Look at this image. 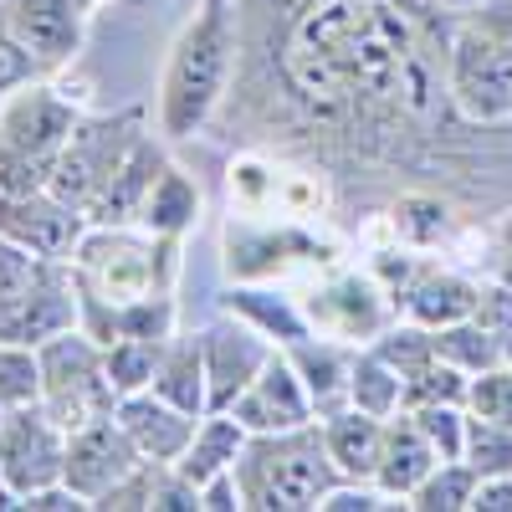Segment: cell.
<instances>
[{"label":"cell","instance_id":"cell-29","mask_svg":"<svg viewBox=\"0 0 512 512\" xmlns=\"http://www.w3.org/2000/svg\"><path fill=\"white\" fill-rule=\"evenodd\" d=\"M41 405V354L31 344L0 338V410Z\"/></svg>","mask_w":512,"mask_h":512},{"label":"cell","instance_id":"cell-31","mask_svg":"<svg viewBox=\"0 0 512 512\" xmlns=\"http://www.w3.org/2000/svg\"><path fill=\"white\" fill-rule=\"evenodd\" d=\"M410 420L425 431L441 461H461L466 446V405H410Z\"/></svg>","mask_w":512,"mask_h":512},{"label":"cell","instance_id":"cell-25","mask_svg":"<svg viewBox=\"0 0 512 512\" xmlns=\"http://www.w3.org/2000/svg\"><path fill=\"white\" fill-rule=\"evenodd\" d=\"M349 405L364 410V415H379V420H390L405 410V379L400 369L384 359L374 344L364 354H354V369H349Z\"/></svg>","mask_w":512,"mask_h":512},{"label":"cell","instance_id":"cell-20","mask_svg":"<svg viewBox=\"0 0 512 512\" xmlns=\"http://www.w3.org/2000/svg\"><path fill=\"white\" fill-rule=\"evenodd\" d=\"M246 441H251V431H246L231 410H205L200 425H195V436H190V446L180 451V461H169V466H175L185 482L205 487L210 477L231 472L236 456L246 451Z\"/></svg>","mask_w":512,"mask_h":512},{"label":"cell","instance_id":"cell-12","mask_svg":"<svg viewBox=\"0 0 512 512\" xmlns=\"http://www.w3.org/2000/svg\"><path fill=\"white\" fill-rule=\"evenodd\" d=\"M88 231V216L57 200L52 190L36 195H0V236L16 241L21 251L41 256V262H72V251Z\"/></svg>","mask_w":512,"mask_h":512},{"label":"cell","instance_id":"cell-35","mask_svg":"<svg viewBox=\"0 0 512 512\" xmlns=\"http://www.w3.org/2000/svg\"><path fill=\"white\" fill-rule=\"evenodd\" d=\"M262 297H267V292H231V308H241V313H251V318H262L267 333H277L282 344H303V338L313 333L308 313H292L287 303H262Z\"/></svg>","mask_w":512,"mask_h":512},{"label":"cell","instance_id":"cell-5","mask_svg":"<svg viewBox=\"0 0 512 512\" xmlns=\"http://www.w3.org/2000/svg\"><path fill=\"white\" fill-rule=\"evenodd\" d=\"M231 57H236V31L226 21V11H200L180 41L169 52L164 67V88H159V134L164 139H190L205 128V118L216 113L226 77H231Z\"/></svg>","mask_w":512,"mask_h":512},{"label":"cell","instance_id":"cell-38","mask_svg":"<svg viewBox=\"0 0 512 512\" xmlns=\"http://www.w3.org/2000/svg\"><path fill=\"white\" fill-rule=\"evenodd\" d=\"M16 507H26V512H88L93 502H88V497H77L67 482H52V487H41V492L21 497Z\"/></svg>","mask_w":512,"mask_h":512},{"label":"cell","instance_id":"cell-39","mask_svg":"<svg viewBox=\"0 0 512 512\" xmlns=\"http://www.w3.org/2000/svg\"><path fill=\"white\" fill-rule=\"evenodd\" d=\"M472 512H512V472H497V477H477V497H472Z\"/></svg>","mask_w":512,"mask_h":512},{"label":"cell","instance_id":"cell-1","mask_svg":"<svg viewBox=\"0 0 512 512\" xmlns=\"http://www.w3.org/2000/svg\"><path fill=\"white\" fill-rule=\"evenodd\" d=\"M297 88L308 98H384V93H405L410 88V41L405 21H395L374 0H333V6L313 11L297 26L292 57H287Z\"/></svg>","mask_w":512,"mask_h":512},{"label":"cell","instance_id":"cell-9","mask_svg":"<svg viewBox=\"0 0 512 512\" xmlns=\"http://www.w3.org/2000/svg\"><path fill=\"white\" fill-rule=\"evenodd\" d=\"M67 472V431L47 415V405H16L0 415V482L21 502Z\"/></svg>","mask_w":512,"mask_h":512},{"label":"cell","instance_id":"cell-10","mask_svg":"<svg viewBox=\"0 0 512 512\" xmlns=\"http://www.w3.org/2000/svg\"><path fill=\"white\" fill-rule=\"evenodd\" d=\"M144 461L149 456L118 425V415H103L93 425H82V431H67V472H62V482L98 507L128 472H139Z\"/></svg>","mask_w":512,"mask_h":512},{"label":"cell","instance_id":"cell-16","mask_svg":"<svg viewBox=\"0 0 512 512\" xmlns=\"http://www.w3.org/2000/svg\"><path fill=\"white\" fill-rule=\"evenodd\" d=\"M113 415H118V425L134 436V446H139L149 461H180V451L190 446L195 425H200V415L180 410L175 400H164L159 390L123 395Z\"/></svg>","mask_w":512,"mask_h":512},{"label":"cell","instance_id":"cell-17","mask_svg":"<svg viewBox=\"0 0 512 512\" xmlns=\"http://www.w3.org/2000/svg\"><path fill=\"white\" fill-rule=\"evenodd\" d=\"M164 164H169L164 149L144 134L134 144V154L118 164V175L103 185V195L88 205V226H139V210H144V200H149Z\"/></svg>","mask_w":512,"mask_h":512},{"label":"cell","instance_id":"cell-30","mask_svg":"<svg viewBox=\"0 0 512 512\" xmlns=\"http://www.w3.org/2000/svg\"><path fill=\"white\" fill-rule=\"evenodd\" d=\"M461 461L472 466L477 477H497V472H512V431L497 420H482L466 410V446H461Z\"/></svg>","mask_w":512,"mask_h":512},{"label":"cell","instance_id":"cell-40","mask_svg":"<svg viewBox=\"0 0 512 512\" xmlns=\"http://www.w3.org/2000/svg\"><path fill=\"white\" fill-rule=\"evenodd\" d=\"M200 507L205 512H236L241 507V487H236V472H221L200 487Z\"/></svg>","mask_w":512,"mask_h":512},{"label":"cell","instance_id":"cell-21","mask_svg":"<svg viewBox=\"0 0 512 512\" xmlns=\"http://www.w3.org/2000/svg\"><path fill=\"white\" fill-rule=\"evenodd\" d=\"M323 441H328V456H333L344 482H374L379 456H384V420L379 415H364L354 405L338 410L323 420Z\"/></svg>","mask_w":512,"mask_h":512},{"label":"cell","instance_id":"cell-28","mask_svg":"<svg viewBox=\"0 0 512 512\" xmlns=\"http://www.w3.org/2000/svg\"><path fill=\"white\" fill-rule=\"evenodd\" d=\"M477 497V472L466 461H436L431 466V477H425L405 507L415 512H461V507H472Z\"/></svg>","mask_w":512,"mask_h":512},{"label":"cell","instance_id":"cell-11","mask_svg":"<svg viewBox=\"0 0 512 512\" xmlns=\"http://www.w3.org/2000/svg\"><path fill=\"white\" fill-rule=\"evenodd\" d=\"M0 21L41 72H62L88 36V0H6Z\"/></svg>","mask_w":512,"mask_h":512},{"label":"cell","instance_id":"cell-14","mask_svg":"<svg viewBox=\"0 0 512 512\" xmlns=\"http://www.w3.org/2000/svg\"><path fill=\"white\" fill-rule=\"evenodd\" d=\"M231 415L246 425L251 436H277V431H297V425H308L318 410H313V395H308L303 374H297L292 354H272L267 369L241 390Z\"/></svg>","mask_w":512,"mask_h":512},{"label":"cell","instance_id":"cell-41","mask_svg":"<svg viewBox=\"0 0 512 512\" xmlns=\"http://www.w3.org/2000/svg\"><path fill=\"white\" fill-rule=\"evenodd\" d=\"M492 282H502V287H512V221L497 231V241H492Z\"/></svg>","mask_w":512,"mask_h":512},{"label":"cell","instance_id":"cell-27","mask_svg":"<svg viewBox=\"0 0 512 512\" xmlns=\"http://www.w3.org/2000/svg\"><path fill=\"white\" fill-rule=\"evenodd\" d=\"M436 333V354L446 364H456L461 374H482V369H497L502 354H497V338L482 328V318H461V323H446V328H431Z\"/></svg>","mask_w":512,"mask_h":512},{"label":"cell","instance_id":"cell-19","mask_svg":"<svg viewBox=\"0 0 512 512\" xmlns=\"http://www.w3.org/2000/svg\"><path fill=\"white\" fill-rule=\"evenodd\" d=\"M436 446L425 441V431L410 420V410L390 415L384 420V456H379V472H374V487L379 492H390L400 507L410 502V492L431 477V466H436Z\"/></svg>","mask_w":512,"mask_h":512},{"label":"cell","instance_id":"cell-6","mask_svg":"<svg viewBox=\"0 0 512 512\" xmlns=\"http://www.w3.org/2000/svg\"><path fill=\"white\" fill-rule=\"evenodd\" d=\"M451 98L472 123L512 118V0H487L456 26Z\"/></svg>","mask_w":512,"mask_h":512},{"label":"cell","instance_id":"cell-13","mask_svg":"<svg viewBox=\"0 0 512 512\" xmlns=\"http://www.w3.org/2000/svg\"><path fill=\"white\" fill-rule=\"evenodd\" d=\"M390 308L395 297L384 292L374 277H359V272H344L323 282L313 297H308V323L323 333V338H349V344H374V338L390 328Z\"/></svg>","mask_w":512,"mask_h":512},{"label":"cell","instance_id":"cell-18","mask_svg":"<svg viewBox=\"0 0 512 512\" xmlns=\"http://www.w3.org/2000/svg\"><path fill=\"white\" fill-rule=\"evenodd\" d=\"M477 297L482 287L466 282L461 272H441V267H420L410 277V287L395 297V313L420 323V328H446V323H461L477 313Z\"/></svg>","mask_w":512,"mask_h":512},{"label":"cell","instance_id":"cell-4","mask_svg":"<svg viewBox=\"0 0 512 512\" xmlns=\"http://www.w3.org/2000/svg\"><path fill=\"white\" fill-rule=\"evenodd\" d=\"M82 108L52 82H21L0 103V195H36L52 185V164L72 139Z\"/></svg>","mask_w":512,"mask_h":512},{"label":"cell","instance_id":"cell-8","mask_svg":"<svg viewBox=\"0 0 512 512\" xmlns=\"http://www.w3.org/2000/svg\"><path fill=\"white\" fill-rule=\"evenodd\" d=\"M139 139H144L139 113H113V118H88L82 113L77 128H72V139L62 144V154L52 164V185L47 190L88 216V205L103 195V185L118 175V164L134 154Z\"/></svg>","mask_w":512,"mask_h":512},{"label":"cell","instance_id":"cell-36","mask_svg":"<svg viewBox=\"0 0 512 512\" xmlns=\"http://www.w3.org/2000/svg\"><path fill=\"white\" fill-rule=\"evenodd\" d=\"M477 318H482V328L497 338L502 364H512V287L487 282V287H482V297H477Z\"/></svg>","mask_w":512,"mask_h":512},{"label":"cell","instance_id":"cell-15","mask_svg":"<svg viewBox=\"0 0 512 512\" xmlns=\"http://www.w3.org/2000/svg\"><path fill=\"white\" fill-rule=\"evenodd\" d=\"M205 344V379H210V410H231L241 400V390L267 369V359L277 354L267 344L262 328H246V323H216L200 333Z\"/></svg>","mask_w":512,"mask_h":512},{"label":"cell","instance_id":"cell-32","mask_svg":"<svg viewBox=\"0 0 512 512\" xmlns=\"http://www.w3.org/2000/svg\"><path fill=\"white\" fill-rule=\"evenodd\" d=\"M36 277H41V256H31V251H21L16 241L0 236V323L21 308V297L31 292Z\"/></svg>","mask_w":512,"mask_h":512},{"label":"cell","instance_id":"cell-3","mask_svg":"<svg viewBox=\"0 0 512 512\" xmlns=\"http://www.w3.org/2000/svg\"><path fill=\"white\" fill-rule=\"evenodd\" d=\"M231 472L241 487V507H256V512H313L344 482L328 456L323 425L313 420L297 425V431L251 436Z\"/></svg>","mask_w":512,"mask_h":512},{"label":"cell","instance_id":"cell-44","mask_svg":"<svg viewBox=\"0 0 512 512\" xmlns=\"http://www.w3.org/2000/svg\"><path fill=\"white\" fill-rule=\"evenodd\" d=\"M88 6H93V0H88Z\"/></svg>","mask_w":512,"mask_h":512},{"label":"cell","instance_id":"cell-37","mask_svg":"<svg viewBox=\"0 0 512 512\" xmlns=\"http://www.w3.org/2000/svg\"><path fill=\"white\" fill-rule=\"evenodd\" d=\"M31 77H41V67L31 62V52L21 47V41L6 31V21H0V98L16 93L21 82H31Z\"/></svg>","mask_w":512,"mask_h":512},{"label":"cell","instance_id":"cell-43","mask_svg":"<svg viewBox=\"0 0 512 512\" xmlns=\"http://www.w3.org/2000/svg\"><path fill=\"white\" fill-rule=\"evenodd\" d=\"M0 415H6V410H0Z\"/></svg>","mask_w":512,"mask_h":512},{"label":"cell","instance_id":"cell-22","mask_svg":"<svg viewBox=\"0 0 512 512\" xmlns=\"http://www.w3.org/2000/svg\"><path fill=\"white\" fill-rule=\"evenodd\" d=\"M292 364H297V374H303V384H308L318 420L349 410V369H354V354L333 349V344H313V333H308L303 344H292Z\"/></svg>","mask_w":512,"mask_h":512},{"label":"cell","instance_id":"cell-42","mask_svg":"<svg viewBox=\"0 0 512 512\" xmlns=\"http://www.w3.org/2000/svg\"><path fill=\"white\" fill-rule=\"evenodd\" d=\"M231 6V0H205V11H226Z\"/></svg>","mask_w":512,"mask_h":512},{"label":"cell","instance_id":"cell-26","mask_svg":"<svg viewBox=\"0 0 512 512\" xmlns=\"http://www.w3.org/2000/svg\"><path fill=\"white\" fill-rule=\"evenodd\" d=\"M164 344L169 338H113V344H103V364H108V379H113L118 400L139 395V390H154Z\"/></svg>","mask_w":512,"mask_h":512},{"label":"cell","instance_id":"cell-23","mask_svg":"<svg viewBox=\"0 0 512 512\" xmlns=\"http://www.w3.org/2000/svg\"><path fill=\"white\" fill-rule=\"evenodd\" d=\"M154 390L164 400H175L180 410H190V415L210 410V379H205V344H200V333L195 338H169V344H164Z\"/></svg>","mask_w":512,"mask_h":512},{"label":"cell","instance_id":"cell-2","mask_svg":"<svg viewBox=\"0 0 512 512\" xmlns=\"http://www.w3.org/2000/svg\"><path fill=\"white\" fill-rule=\"evenodd\" d=\"M180 272V236L134 226H88L72 251L82 308H128L144 297H169Z\"/></svg>","mask_w":512,"mask_h":512},{"label":"cell","instance_id":"cell-33","mask_svg":"<svg viewBox=\"0 0 512 512\" xmlns=\"http://www.w3.org/2000/svg\"><path fill=\"white\" fill-rule=\"evenodd\" d=\"M466 410L482 415V420H497V425H507V431H512V364H497V369L472 374Z\"/></svg>","mask_w":512,"mask_h":512},{"label":"cell","instance_id":"cell-7","mask_svg":"<svg viewBox=\"0 0 512 512\" xmlns=\"http://www.w3.org/2000/svg\"><path fill=\"white\" fill-rule=\"evenodd\" d=\"M36 354H41V405H47V415L62 431H82V425L118 410V390L103 364V344L88 328L52 333Z\"/></svg>","mask_w":512,"mask_h":512},{"label":"cell","instance_id":"cell-24","mask_svg":"<svg viewBox=\"0 0 512 512\" xmlns=\"http://www.w3.org/2000/svg\"><path fill=\"white\" fill-rule=\"evenodd\" d=\"M195 221H200V190H195V180L185 175L180 164H164L154 190H149V200H144V210H139V226L154 231V236H185Z\"/></svg>","mask_w":512,"mask_h":512},{"label":"cell","instance_id":"cell-34","mask_svg":"<svg viewBox=\"0 0 512 512\" xmlns=\"http://www.w3.org/2000/svg\"><path fill=\"white\" fill-rule=\"evenodd\" d=\"M395 231H400V241H410V246H431V241H441V236L451 231V216H446L441 200L410 195V200L395 205Z\"/></svg>","mask_w":512,"mask_h":512}]
</instances>
